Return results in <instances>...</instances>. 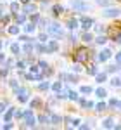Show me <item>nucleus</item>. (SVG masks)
Listing matches in <instances>:
<instances>
[{
	"instance_id": "nucleus-1",
	"label": "nucleus",
	"mask_w": 121,
	"mask_h": 130,
	"mask_svg": "<svg viewBox=\"0 0 121 130\" xmlns=\"http://www.w3.org/2000/svg\"><path fill=\"white\" fill-rule=\"evenodd\" d=\"M88 57H90V52H88V49H85V47L78 49L76 54H74V61H76V62H87Z\"/></svg>"
},
{
	"instance_id": "nucleus-2",
	"label": "nucleus",
	"mask_w": 121,
	"mask_h": 130,
	"mask_svg": "<svg viewBox=\"0 0 121 130\" xmlns=\"http://www.w3.org/2000/svg\"><path fill=\"white\" fill-rule=\"evenodd\" d=\"M47 31L50 33V35H54V37H57V38H61L62 35H64V31H62V28H61V24H50L49 28H47Z\"/></svg>"
},
{
	"instance_id": "nucleus-3",
	"label": "nucleus",
	"mask_w": 121,
	"mask_h": 130,
	"mask_svg": "<svg viewBox=\"0 0 121 130\" xmlns=\"http://www.w3.org/2000/svg\"><path fill=\"white\" fill-rule=\"evenodd\" d=\"M71 7L83 12V10H88V4H85L83 0H73V2H71Z\"/></svg>"
},
{
	"instance_id": "nucleus-4",
	"label": "nucleus",
	"mask_w": 121,
	"mask_h": 130,
	"mask_svg": "<svg viewBox=\"0 0 121 130\" xmlns=\"http://www.w3.org/2000/svg\"><path fill=\"white\" fill-rule=\"evenodd\" d=\"M16 95H17V99H19V102H26L28 101V95H30V92L26 89H16Z\"/></svg>"
},
{
	"instance_id": "nucleus-5",
	"label": "nucleus",
	"mask_w": 121,
	"mask_h": 130,
	"mask_svg": "<svg viewBox=\"0 0 121 130\" xmlns=\"http://www.w3.org/2000/svg\"><path fill=\"white\" fill-rule=\"evenodd\" d=\"M119 14H121V10H119V9H116V7L106 9L104 12H102V16H104V18H118Z\"/></svg>"
},
{
	"instance_id": "nucleus-6",
	"label": "nucleus",
	"mask_w": 121,
	"mask_h": 130,
	"mask_svg": "<svg viewBox=\"0 0 121 130\" xmlns=\"http://www.w3.org/2000/svg\"><path fill=\"white\" fill-rule=\"evenodd\" d=\"M24 120H26V127H35V116H33V113L31 111H24V116H23Z\"/></svg>"
},
{
	"instance_id": "nucleus-7",
	"label": "nucleus",
	"mask_w": 121,
	"mask_h": 130,
	"mask_svg": "<svg viewBox=\"0 0 121 130\" xmlns=\"http://www.w3.org/2000/svg\"><path fill=\"white\" fill-rule=\"evenodd\" d=\"M111 56H112V52H111V50H109V49H104V50H102V52H100V54L97 56V59L100 61V62H106V61L109 59Z\"/></svg>"
},
{
	"instance_id": "nucleus-8",
	"label": "nucleus",
	"mask_w": 121,
	"mask_h": 130,
	"mask_svg": "<svg viewBox=\"0 0 121 130\" xmlns=\"http://www.w3.org/2000/svg\"><path fill=\"white\" fill-rule=\"evenodd\" d=\"M80 23H81V28H83V30H88L92 24H93V19H90V18H85V16H83V18L80 19Z\"/></svg>"
},
{
	"instance_id": "nucleus-9",
	"label": "nucleus",
	"mask_w": 121,
	"mask_h": 130,
	"mask_svg": "<svg viewBox=\"0 0 121 130\" xmlns=\"http://www.w3.org/2000/svg\"><path fill=\"white\" fill-rule=\"evenodd\" d=\"M24 12H26V14H35V12H36V5H35V4H30V2H28V4H26V5H24Z\"/></svg>"
},
{
	"instance_id": "nucleus-10",
	"label": "nucleus",
	"mask_w": 121,
	"mask_h": 130,
	"mask_svg": "<svg viewBox=\"0 0 121 130\" xmlns=\"http://www.w3.org/2000/svg\"><path fill=\"white\" fill-rule=\"evenodd\" d=\"M102 127L104 128H114V120L112 118H106V120L102 121Z\"/></svg>"
},
{
	"instance_id": "nucleus-11",
	"label": "nucleus",
	"mask_w": 121,
	"mask_h": 130,
	"mask_svg": "<svg viewBox=\"0 0 121 130\" xmlns=\"http://www.w3.org/2000/svg\"><path fill=\"white\" fill-rule=\"evenodd\" d=\"M45 49H47V54H49V52H55V50L59 49V45H57V42H50Z\"/></svg>"
},
{
	"instance_id": "nucleus-12",
	"label": "nucleus",
	"mask_w": 121,
	"mask_h": 130,
	"mask_svg": "<svg viewBox=\"0 0 121 130\" xmlns=\"http://www.w3.org/2000/svg\"><path fill=\"white\" fill-rule=\"evenodd\" d=\"M81 40H83V42H87V43H90V42H93V37H92V33L85 31V33L81 35Z\"/></svg>"
},
{
	"instance_id": "nucleus-13",
	"label": "nucleus",
	"mask_w": 121,
	"mask_h": 130,
	"mask_svg": "<svg viewBox=\"0 0 121 130\" xmlns=\"http://www.w3.org/2000/svg\"><path fill=\"white\" fill-rule=\"evenodd\" d=\"M52 12H54V16H61L64 12V9H62V5H54L52 7Z\"/></svg>"
},
{
	"instance_id": "nucleus-14",
	"label": "nucleus",
	"mask_w": 121,
	"mask_h": 130,
	"mask_svg": "<svg viewBox=\"0 0 121 130\" xmlns=\"http://www.w3.org/2000/svg\"><path fill=\"white\" fill-rule=\"evenodd\" d=\"M78 24H80V23H78V19H69V21H68V28H69V30L78 28Z\"/></svg>"
},
{
	"instance_id": "nucleus-15",
	"label": "nucleus",
	"mask_w": 121,
	"mask_h": 130,
	"mask_svg": "<svg viewBox=\"0 0 121 130\" xmlns=\"http://www.w3.org/2000/svg\"><path fill=\"white\" fill-rule=\"evenodd\" d=\"M106 42H107V37H106V35H100V37L95 38V43H97V45H104Z\"/></svg>"
},
{
	"instance_id": "nucleus-16",
	"label": "nucleus",
	"mask_w": 121,
	"mask_h": 130,
	"mask_svg": "<svg viewBox=\"0 0 121 130\" xmlns=\"http://www.w3.org/2000/svg\"><path fill=\"white\" fill-rule=\"evenodd\" d=\"M61 121H62V118H61L59 115H52L50 116V123H54V125H59Z\"/></svg>"
},
{
	"instance_id": "nucleus-17",
	"label": "nucleus",
	"mask_w": 121,
	"mask_h": 130,
	"mask_svg": "<svg viewBox=\"0 0 121 130\" xmlns=\"http://www.w3.org/2000/svg\"><path fill=\"white\" fill-rule=\"evenodd\" d=\"M95 94H97V97H100V99H104V97H106V95H107V92H106V89H97L95 90Z\"/></svg>"
},
{
	"instance_id": "nucleus-18",
	"label": "nucleus",
	"mask_w": 121,
	"mask_h": 130,
	"mask_svg": "<svg viewBox=\"0 0 121 130\" xmlns=\"http://www.w3.org/2000/svg\"><path fill=\"white\" fill-rule=\"evenodd\" d=\"M35 28H36V26H35V23H30V24H26V26H24V31H26V33H33Z\"/></svg>"
},
{
	"instance_id": "nucleus-19",
	"label": "nucleus",
	"mask_w": 121,
	"mask_h": 130,
	"mask_svg": "<svg viewBox=\"0 0 121 130\" xmlns=\"http://www.w3.org/2000/svg\"><path fill=\"white\" fill-rule=\"evenodd\" d=\"M9 33H10V35H17V33H19V24L10 26V28H9Z\"/></svg>"
},
{
	"instance_id": "nucleus-20",
	"label": "nucleus",
	"mask_w": 121,
	"mask_h": 130,
	"mask_svg": "<svg viewBox=\"0 0 121 130\" xmlns=\"http://www.w3.org/2000/svg\"><path fill=\"white\" fill-rule=\"evenodd\" d=\"M10 50H12V54H19V52H21V47L17 45V43H12V45H10Z\"/></svg>"
},
{
	"instance_id": "nucleus-21",
	"label": "nucleus",
	"mask_w": 121,
	"mask_h": 130,
	"mask_svg": "<svg viewBox=\"0 0 121 130\" xmlns=\"http://www.w3.org/2000/svg\"><path fill=\"white\" fill-rule=\"evenodd\" d=\"M95 76H97V82H99V83L106 82V78H107V76H106V73H97Z\"/></svg>"
},
{
	"instance_id": "nucleus-22",
	"label": "nucleus",
	"mask_w": 121,
	"mask_h": 130,
	"mask_svg": "<svg viewBox=\"0 0 121 130\" xmlns=\"http://www.w3.org/2000/svg\"><path fill=\"white\" fill-rule=\"evenodd\" d=\"M12 116H14V109L10 108V109L5 113V121H10V120H12Z\"/></svg>"
},
{
	"instance_id": "nucleus-23",
	"label": "nucleus",
	"mask_w": 121,
	"mask_h": 130,
	"mask_svg": "<svg viewBox=\"0 0 121 130\" xmlns=\"http://www.w3.org/2000/svg\"><path fill=\"white\" fill-rule=\"evenodd\" d=\"M38 120H40L42 123H50V116H49V115H42Z\"/></svg>"
},
{
	"instance_id": "nucleus-24",
	"label": "nucleus",
	"mask_w": 121,
	"mask_h": 130,
	"mask_svg": "<svg viewBox=\"0 0 121 130\" xmlns=\"http://www.w3.org/2000/svg\"><path fill=\"white\" fill-rule=\"evenodd\" d=\"M81 94H92V87L90 85H83L81 87Z\"/></svg>"
},
{
	"instance_id": "nucleus-25",
	"label": "nucleus",
	"mask_w": 121,
	"mask_h": 130,
	"mask_svg": "<svg viewBox=\"0 0 121 130\" xmlns=\"http://www.w3.org/2000/svg\"><path fill=\"white\" fill-rule=\"evenodd\" d=\"M16 21H17V24H24V21H26V16H23V14H17V16H16Z\"/></svg>"
},
{
	"instance_id": "nucleus-26",
	"label": "nucleus",
	"mask_w": 121,
	"mask_h": 130,
	"mask_svg": "<svg viewBox=\"0 0 121 130\" xmlns=\"http://www.w3.org/2000/svg\"><path fill=\"white\" fill-rule=\"evenodd\" d=\"M87 73H88V75H97V68L92 64V66H88V68H87Z\"/></svg>"
},
{
	"instance_id": "nucleus-27",
	"label": "nucleus",
	"mask_w": 121,
	"mask_h": 130,
	"mask_svg": "<svg viewBox=\"0 0 121 130\" xmlns=\"http://www.w3.org/2000/svg\"><path fill=\"white\" fill-rule=\"evenodd\" d=\"M111 85H112V87H121V78H112Z\"/></svg>"
},
{
	"instance_id": "nucleus-28",
	"label": "nucleus",
	"mask_w": 121,
	"mask_h": 130,
	"mask_svg": "<svg viewBox=\"0 0 121 130\" xmlns=\"http://www.w3.org/2000/svg\"><path fill=\"white\" fill-rule=\"evenodd\" d=\"M68 97L73 99V101H78V94H76V92H73V90H69V92H68Z\"/></svg>"
},
{
	"instance_id": "nucleus-29",
	"label": "nucleus",
	"mask_w": 121,
	"mask_h": 130,
	"mask_svg": "<svg viewBox=\"0 0 121 130\" xmlns=\"http://www.w3.org/2000/svg\"><path fill=\"white\" fill-rule=\"evenodd\" d=\"M49 87H50L49 82H42L40 85H38V89H40V90H49Z\"/></svg>"
},
{
	"instance_id": "nucleus-30",
	"label": "nucleus",
	"mask_w": 121,
	"mask_h": 130,
	"mask_svg": "<svg viewBox=\"0 0 121 130\" xmlns=\"http://www.w3.org/2000/svg\"><path fill=\"white\" fill-rule=\"evenodd\" d=\"M10 10L16 14V12H19V4H16V2H12V5H10Z\"/></svg>"
},
{
	"instance_id": "nucleus-31",
	"label": "nucleus",
	"mask_w": 121,
	"mask_h": 130,
	"mask_svg": "<svg viewBox=\"0 0 121 130\" xmlns=\"http://www.w3.org/2000/svg\"><path fill=\"white\" fill-rule=\"evenodd\" d=\"M52 89L55 90V92H59V90L62 89V83H61V82H55V83H54V85H52Z\"/></svg>"
},
{
	"instance_id": "nucleus-32",
	"label": "nucleus",
	"mask_w": 121,
	"mask_h": 130,
	"mask_svg": "<svg viewBox=\"0 0 121 130\" xmlns=\"http://www.w3.org/2000/svg\"><path fill=\"white\" fill-rule=\"evenodd\" d=\"M119 70V66H118V64H112V66H107V71H109V73H114V71H118Z\"/></svg>"
},
{
	"instance_id": "nucleus-33",
	"label": "nucleus",
	"mask_w": 121,
	"mask_h": 130,
	"mask_svg": "<svg viewBox=\"0 0 121 130\" xmlns=\"http://www.w3.org/2000/svg\"><path fill=\"white\" fill-rule=\"evenodd\" d=\"M106 109H107V106H106L104 102H99V104H97V111H106Z\"/></svg>"
},
{
	"instance_id": "nucleus-34",
	"label": "nucleus",
	"mask_w": 121,
	"mask_h": 130,
	"mask_svg": "<svg viewBox=\"0 0 121 130\" xmlns=\"http://www.w3.org/2000/svg\"><path fill=\"white\" fill-rule=\"evenodd\" d=\"M23 50H26V52H31V50H33V45H31L30 42H26V45L23 47Z\"/></svg>"
},
{
	"instance_id": "nucleus-35",
	"label": "nucleus",
	"mask_w": 121,
	"mask_h": 130,
	"mask_svg": "<svg viewBox=\"0 0 121 130\" xmlns=\"http://www.w3.org/2000/svg\"><path fill=\"white\" fill-rule=\"evenodd\" d=\"M42 102L38 99H35V101H31V108H38V106H40Z\"/></svg>"
},
{
	"instance_id": "nucleus-36",
	"label": "nucleus",
	"mask_w": 121,
	"mask_h": 130,
	"mask_svg": "<svg viewBox=\"0 0 121 130\" xmlns=\"http://www.w3.org/2000/svg\"><path fill=\"white\" fill-rule=\"evenodd\" d=\"M116 106H118V101H116V99L109 101V108H116Z\"/></svg>"
},
{
	"instance_id": "nucleus-37",
	"label": "nucleus",
	"mask_w": 121,
	"mask_h": 130,
	"mask_svg": "<svg viewBox=\"0 0 121 130\" xmlns=\"http://www.w3.org/2000/svg\"><path fill=\"white\" fill-rule=\"evenodd\" d=\"M97 4H99V5H104V7H106V5H109V0H97Z\"/></svg>"
},
{
	"instance_id": "nucleus-38",
	"label": "nucleus",
	"mask_w": 121,
	"mask_h": 130,
	"mask_svg": "<svg viewBox=\"0 0 121 130\" xmlns=\"http://www.w3.org/2000/svg\"><path fill=\"white\" fill-rule=\"evenodd\" d=\"M38 19H40V18H38V14H31V23H36Z\"/></svg>"
},
{
	"instance_id": "nucleus-39",
	"label": "nucleus",
	"mask_w": 121,
	"mask_h": 130,
	"mask_svg": "<svg viewBox=\"0 0 121 130\" xmlns=\"http://www.w3.org/2000/svg\"><path fill=\"white\" fill-rule=\"evenodd\" d=\"M38 40H40V42H47V35H45V33H42L40 37H38Z\"/></svg>"
},
{
	"instance_id": "nucleus-40",
	"label": "nucleus",
	"mask_w": 121,
	"mask_h": 130,
	"mask_svg": "<svg viewBox=\"0 0 121 130\" xmlns=\"http://www.w3.org/2000/svg\"><path fill=\"white\" fill-rule=\"evenodd\" d=\"M40 68H42V70H47L49 66H47V62H45V61H40Z\"/></svg>"
},
{
	"instance_id": "nucleus-41",
	"label": "nucleus",
	"mask_w": 121,
	"mask_h": 130,
	"mask_svg": "<svg viewBox=\"0 0 121 130\" xmlns=\"http://www.w3.org/2000/svg\"><path fill=\"white\" fill-rule=\"evenodd\" d=\"M9 83H10V87H12V89H17V82H16V80H10Z\"/></svg>"
},
{
	"instance_id": "nucleus-42",
	"label": "nucleus",
	"mask_w": 121,
	"mask_h": 130,
	"mask_svg": "<svg viewBox=\"0 0 121 130\" xmlns=\"http://www.w3.org/2000/svg\"><path fill=\"white\" fill-rule=\"evenodd\" d=\"M30 71L33 73V75H36V73H38V68H36V66H31V68H30Z\"/></svg>"
},
{
	"instance_id": "nucleus-43",
	"label": "nucleus",
	"mask_w": 121,
	"mask_h": 130,
	"mask_svg": "<svg viewBox=\"0 0 121 130\" xmlns=\"http://www.w3.org/2000/svg\"><path fill=\"white\" fill-rule=\"evenodd\" d=\"M47 26V21L45 19H40V28H45Z\"/></svg>"
},
{
	"instance_id": "nucleus-44",
	"label": "nucleus",
	"mask_w": 121,
	"mask_h": 130,
	"mask_svg": "<svg viewBox=\"0 0 121 130\" xmlns=\"http://www.w3.org/2000/svg\"><path fill=\"white\" fill-rule=\"evenodd\" d=\"M116 62H121V50L116 54Z\"/></svg>"
},
{
	"instance_id": "nucleus-45",
	"label": "nucleus",
	"mask_w": 121,
	"mask_h": 130,
	"mask_svg": "<svg viewBox=\"0 0 121 130\" xmlns=\"http://www.w3.org/2000/svg\"><path fill=\"white\" fill-rule=\"evenodd\" d=\"M5 106H7V104H4V102H0V113H4V111H5Z\"/></svg>"
},
{
	"instance_id": "nucleus-46",
	"label": "nucleus",
	"mask_w": 121,
	"mask_h": 130,
	"mask_svg": "<svg viewBox=\"0 0 121 130\" xmlns=\"http://www.w3.org/2000/svg\"><path fill=\"white\" fill-rule=\"evenodd\" d=\"M7 73H9L7 70H2V71H0V76H7Z\"/></svg>"
},
{
	"instance_id": "nucleus-47",
	"label": "nucleus",
	"mask_w": 121,
	"mask_h": 130,
	"mask_svg": "<svg viewBox=\"0 0 121 130\" xmlns=\"http://www.w3.org/2000/svg\"><path fill=\"white\" fill-rule=\"evenodd\" d=\"M71 123H73V127H78V125H80V120H73Z\"/></svg>"
},
{
	"instance_id": "nucleus-48",
	"label": "nucleus",
	"mask_w": 121,
	"mask_h": 130,
	"mask_svg": "<svg viewBox=\"0 0 121 130\" xmlns=\"http://www.w3.org/2000/svg\"><path fill=\"white\" fill-rule=\"evenodd\" d=\"M2 21H4V23H9L10 18H9V16H4V18H2Z\"/></svg>"
},
{
	"instance_id": "nucleus-49",
	"label": "nucleus",
	"mask_w": 121,
	"mask_h": 130,
	"mask_svg": "<svg viewBox=\"0 0 121 130\" xmlns=\"http://www.w3.org/2000/svg\"><path fill=\"white\" fill-rule=\"evenodd\" d=\"M4 61H5V56H4V54L0 52V62H4Z\"/></svg>"
},
{
	"instance_id": "nucleus-50",
	"label": "nucleus",
	"mask_w": 121,
	"mask_h": 130,
	"mask_svg": "<svg viewBox=\"0 0 121 130\" xmlns=\"http://www.w3.org/2000/svg\"><path fill=\"white\" fill-rule=\"evenodd\" d=\"M116 108H119V109H121V102H119V101H118V106H116Z\"/></svg>"
},
{
	"instance_id": "nucleus-51",
	"label": "nucleus",
	"mask_w": 121,
	"mask_h": 130,
	"mask_svg": "<svg viewBox=\"0 0 121 130\" xmlns=\"http://www.w3.org/2000/svg\"><path fill=\"white\" fill-rule=\"evenodd\" d=\"M23 2H24V4H28V2H30V0H23Z\"/></svg>"
},
{
	"instance_id": "nucleus-52",
	"label": "nucleus",
	"mask_w": 121,
	"mask_h": 130,
	"mask_svg": "<svg viewBox=\"0 0 121 130\" xmlns=\"http://www.w3.org/2000/svg\"><path fill=\"white\" fill-rule=\"evenodd\" d=\"M0 49H2V42H0Z\"/></svg>"
}]
</instances>
